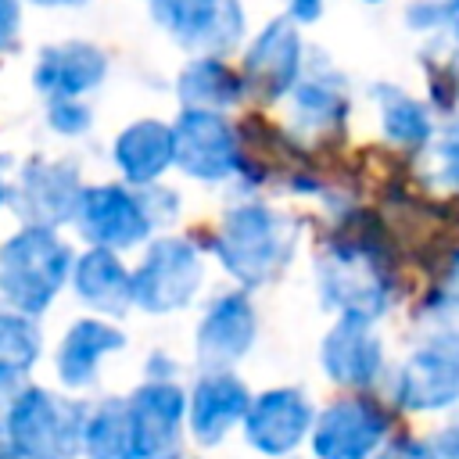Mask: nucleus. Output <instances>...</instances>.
Here are the masks:
<instances>
[{
    "instance_id": "29",
    "label": "nucleus",
    "mask_w": 459,
    "mask_h": 459,
    "mask_svg": "<svg viewBox=\"0 0 459 459\" xmlns=\"http://www.w3.org/2000/svg\"><path fill=\"white\" fill-rule=\"evenodd\" d=\"M47 126L61 136H79L93 126V111L82 100H50L47 108Z\"/></svg>"
},
{
    "instance_id": "24",
    "label": "nucleus",
    "mask_w": 459,
    "mask_h": 459,
    "mask_svg": "<svg viewBox=\"0 0 459 459\" xmlns=\"http://www.w3.org/2000/svg\"><path fill=\"white\" fill-rule=\"evenodd\" d=\"M373 100H377L380 133L387 143H394L402 151H423L427 143H434V108L430 104L416 100L412 93H405L394 82L373 86Z\"/></svg>"
},
{
    "instance_id": "30",
    "label": "nucleus",
    "mask_w": 459,
    "mask_h": 459,
    "mask_svg": "<svg viewBox=\"0 0 459 459\" xmlns=\"http://www.w3.org/2000/svg\"><path fill=\"white\" fill-rule=\"evenodd\" d=\"M377 459H437V448L430 437L416 434H391L387 445L377 452Z\"/></svg>"
},
{
    "instance_id": "35",
    "label": "nucleus",
    "mask_w": 459,
    "mask_h": 459,
    "mask_svg": "<svg viewBox=\"0 0 459 459\" xmlns=\"http://www.w3.org/2000/svg\"><path fill=\"white\" fill-rule=\"evenodd\" d=\"M29 4H36V7H79L86 0H29Z\"/></svg>"
},
{
    "instance_id": "7",
    "label": "nucleus",
    "mask_w": 459,
    "mask_h": 459,
    "mask_svg": "<svg viewBox=\"0 0 459 459\" xmlns=\"http://www.w3.org/2000/svg\"><path fill=\"white\" fill-rule=\"evenodd\" d=\"M204 283V258L201 247L183 233L154 237L133 269V305L165 316L186 308Z\"/></svg>"
},
{
    "instance_id": "17",
    "label": "nucleus",
    "mask_w": 459,
    "mask_h": 459,
    "mask_svg": "<svg viewBox=\"0 0 459 459\" xmlns=\"http://www.w3.org/2000/svg\"><path fill=\"white\" fill-rule=\"evenodd\" d=\"M108 75V54L82 39L43 47L32 65V86L47 100H79L93 93Z\"/></svg>"
},
{
    "instance_id": "36",
    "label": "nucleus",
    "mask_w": 459,
    "mask_h": 459,
    "mask_svg": "<svg viewBox=\"0 0 459 459\" xmlns=\"http://www.w3.org/2000/svg\"><path fill=\"white\" fill-rule=\"evenodd\" d=\"M7 197H11V186H7V183H4V172H0V208H4V204H7Z\"/></svg>"
},
{
    "instance_id": "38",
    "label": "nucleus",
    "mask_w": 459,
    "mask_h": 459,
    "mask_svg": "<svg viewBox=\"0 0 459 459\" xmlns=\"http://www.w3.org/2000/svg\"><path fill=\"white\" fill-rule=\"evenodd\" d=\"M362 4H384V0H362Z\"/></svg>"
},
{
    "instance_id": "32",
    "label": "nucleus",
    "mask_w": 459,
    "mask_h": 459,
    "mask_svg": "<svg viewBox=\"0 0 459 459\" xmlns=\"http://www.w3.org/2000/svg\"><path fill=\"white\" fill-rule=\"evenodd\" d=\"M434 11H437V32L459 43V0H434Z\"/></svg>"
},
{
    "instance_id": "27",
    "label": "nucleus",
    "mask_w": 459,
    "mask_h": 459,
    "mask_svg": "<svg viewBox=\"0 0 459 459\" xmlns=\"http://www.w3.org/2000/svg\"><path fill=\"white\" fill-rule=\"evenodd\" d=\"M39 330L25 312H0V387L18 380L39 359Z\"/></svg>"
},
{
    "instance_id": "37",
    "label": "nucleus",
    "mask_w": 459,
    "mask_h": 459,
    "mask_svg": "<svg viewBox=\"0 0 459 459\" xmlns=\"http://www.w3.org/2000/svg\"><path fill=\"white\" fill-rule=\"evenodd\" d=\"M448 65H452V75H455V90H459V50H455V57H452Z\"/></svg>"
},
{
    "instance_id": "9",
    "label": "nucleus",
    "mask_w": 459,
    "mask_h": 459,
    "mask_svg": "<svg viewBox=\"0 0 459 459\" xmlns=\"http://www.w3.org/2000/svg\"><path fill=\"white\" fill-rule=\"evenodd\" d=\"M394 434V412L369 391L330 402L312 427L316 459H377Z\"/></svg>"
},
{
    "instance_id": "33",
    "label": "nucleus",
    "mask_w": 459,
    "mask_h": 459,
    "mask_svg": "<svg viewBox=\"0 0 459 459\" xmlns=\"http://www.w3.org/2000/svg\"><path fill=\"white\" fill-rule=\"evenodd\" d=\"M287 14H290L298 25L316 22V18L323 14V0H287Z\"/></svg>"
},
{
    "instance_id": "3",
    "label": "nucleus",
    "mask_w": 459,
    "mask_h": 459,
    "mask_svg": "<svg viewBox=\"0 0 459 459\" xmlns=\"http://www.w3.org/2000/svg\"><path fill=\"white\" fill-rule=\"evenodd\" d=\"M179 212V197L158 186H129V183H93L82 186L75 230L93 247L126 251L169 222Z\"/></svg>"
},
{
    "instance_id": "26",
    "label": "nucleus",
    "mask_w": 459,
    "mask_h": 459,
    "mask_svg": "<svg viewBox=\"0 0 459 459\" xmlns=\"http://www.w3.org/2000/svg\"><path fill=\"white\" fill-rule=\"evenodd\" d=\"M412 319L427 330H459V247L445 251L434 280L412 308Z\"/></svg>"
},
{
    "instance_id": "22",
    "label": "nucleus",
    "mask_w": 459,
    "mask_h": 459,
    "mask_svg": "<svg viewBox=\"0 0 459 459\" xmlns=\"http://www.w3.org/2000/svg\"><path fill=\"white\" fill-rule=\"evenodd\" d=\"M176 93H179L183 108L226 111L244 100L247 82L230 61H222V54H197L183 65V72L176 79Z\"/></svg>"
},
{
    "instance_id": "21",
    "label": "nucleus",
    "mask_w": 459,
    "mask_h": 459,
    "mask_svg": "<svg viewBox=\"0 0 459 459\" xmlns=\"http://www.w3.org/2000/svg\"><path fill=\"white\" fill-rule=\"evenodd\" d=\"M72 287L82 305L104 316H122L133 305V273L126 269L118 251L108 247H90L86 255L75 258Z\"/></svg>"
},
{
    "instance_id": "25",
    "label": "nucleus",
    "mask_w": 459,
    "mask_h": 459,
    "mask_svg": "<svg viewBox=\"0 0 459 459\" xmlns=\"http://www.w3.org/2000/svg\"><path fill=\"white\" fill-rule=\"evenodd\" d=\"M82 448L90 459H136L129 398H108L86 416Z\"/></svg>"
},
{
    "instance_id": "34",
    "label": "nucleus",
    "mask_w": 459,
    "mask_h": 459,
    "mask_svg": "<svg viewBox=\"0 0 459 459\" xmlns=\"http://www.w3.org/2000/svg\"><path fill=\"white\" fill-rule=\"evenodd\" d=\"M0 459H22L18 448H14L11 437H7V427H0Z\"/></svg>"
},
{
    "instance_id": "13",
    "label": "nucleus",
    "mask_w": 459,
    "mask_h": 459,
    "mask_svg": "<svg viewBox=\"0 0 459 459\" xmlns=\"http://www.w3.org/2000/svg\"><path fill=\"white\" fill-rule=\"evenodd\" d=\"M186 405V394L172 380H151L129 394L136 459H179Z\"/></svg>"
},
{
    "instance_id": "10",
    "label": "nucleus",
    "mask_w": 459,
    "mask_h": 459,
    "mask_svg": "<svg viewBox=\"0 0 459 459\" xmlns=\"http://www.w3.org/2000/svg\"><path fill=\"white\" fill-rule=\"evenodd\" d=\"M151 14L194 54H226L247 29L240 0H151Z\"/></svg>"
},
{
    "instance_id": "20",
    "label": "nucleus",
    "mask_w": 459,
    "mask_h": 459,
    "mask_svg": "<svg viewBox=\"0 0 459 459\" xmlns=\"http://www.w3.org/2000/svg\"><path fill=\"white\" fill-rule=\"evenodd\" d=\"M247 409H251L247 387L230 369H208L194 384L186 420H190V430L201 445H219L230 434V427L244 423Z\"/></svg>"
},
{
    "instance_id": "18",
    "label": "nucleus",
    "mask_w": 459,
    "mask_h": 459,
    "mask_svg": "<svg viewBox=\"0 0 459 459\" xmlns=\"http://www.w3.org/2000/svg\"><path fill=\"white\" fill-rule=\"evenodd\" d=\"M111 161L122 183L158 186L161 176L176 165V129L161 118H136L115 136Z\"/></svg>"
},
{
    "instance_id": "28",
    "label": "nucleus",
    "mask_w": 459,
    "mask_h": 459,
    "mask_svg": "<svg viewBox=\"0 0 459 459\" xmlns=\"http://www.w3.org/2000/svg\"><path fill=\"white\" fill-rule=\"evenodd\" d=\"M434 176L445 190L459 194V115H452L434 136Z\"/></svg>"
},
{
    "instance_id": "4",
    "label": "nucleus",
    "mask_w": 459,
    "mask_h": 459,
    "mask_svg": "<svg viewBox=\"0 0 459 459\" xmlns=\"http://www.w3.org/2000/svg\"><path fill=\"white\" fill-rule=\"evenodd\" d=\"M75 255L50 226L25 222L0 244V294L14 312L39 316L72 280Z\"/></svg>"
},
{
    "instance_id": "2",
    "label": "nucleus",
    "mask_w": 459,
    "mask_h": 459,
    "mask_svg": "<svg viewBox=\"0 0 459 459\" xmlns=\"http://www.w3.org/2000/svg\"><path fill=\"white\" fill-rule=\"evenodd\" d=\"M294 247L298 222L265 201L233 204L212 237V255L244 290L276 280L290 265Z\"/></svg>"
},
{
    "instance_id": "23",
    "label": "nucleus",
    "mask_w": 459,
    "mask_h": 459,
    "mask_svg": "<svg viewBox=\"0 0 459 459\" xmlns=\"http://www.w3.org/2000/svg\"><path fill=\"white\" fill-rule=\"evenodd\" d=\"M126 344L122 330H115L104 319H79L68 326L61 348H57V377L65 387H90L97 380V366L108 351H118Z\"/></svg>"
},
{
    "instance_id": "5",
    "label": "nucleus",
    "mask_w": 459,
    "mask_h": 459,
    "mask_svg": "<svg viewBox=\"0 0 459 459\" xmlns=\"http://www.w3.org/2000/svg\"><path fill=\"white\" fill-rule=\"evenodd\" d=\"M4 427L22 459H75L82 448L86 409L65 394L25 387L11 402Z\"/></svg>"
},
{
    "instance_id": "6",
    "label": "nucleus",
    "mask_w": 459,
    "mask_h": 459,
    "mask_svg": "<svg viewBox=\"0 0 459 459\" xmlns=\"http://www.w3.org/2000/svg\"><path fill=\"white\" fill-rule=\"evenodd\" d=\"M391 402L402 412L459 409V330H427L391 373Z\"/></svg>"
},
{
    "instance_id": "31",
    "label": "nucleus",
    "mask_w": 459,
    "mask_h": 459,
    "mask_svg": "<svg viewBox=\"0 0 459 459\" xmlns=\"http://www.w3.org/2000/svg\"><path fill=\"white\" fill-rule=\"evenodd\" d=\"M22 29V0H0V54H7L18 43Z\"/></svg>"
},
{
    "instance_id": "15",
    "label": "nucleus",
    "mask_w": 459,
    "mask_h": 459,
    "mask_svg": "<svg viewBox=\"0 0 459 459\" xmlns=\"http://www.w3.org/2000/svg\"><path fill=\"white\" fill-rule=\"evenodd\" d=\"M258 316L244 287L212 298L197 323V362L204 369H230L255 344Z\"/></svg>"
},
{
    "instance_id": "8",
    "label": "nucleus",
    "mask_w": 459,
    "mask_h": 459,
    "mask_svg": "<svg viewBox=\"0 0 459 459\" xmlns=\"http://www.w3.org/2000/svg\"><path fill=\"white\" fill-rule=\"evenodd\" d=\"M172 129H176V169L183 176L201 183H230L251 172L244 140L222 111L183 108Z\"/></svg>"
},
{
    "instance_id": "11",
    "label": "nucleus",
    "mask_w": 459,
    "mask_h": 459,
    "mask_svg": "<svg viewBox=\"0 0 459 459\" xmlns=\"http://www.w3.org/2000/svg\"><path fill=\"white\" fill-rule=\"evenodd\" d=\"M301 72H305V43L290 14L273 18L265 29H258V36L247 43L240 61L247 93H255L265 104L290 97Z\"/></svg>"
},
{
    "instance_id": "1",
    "label": "nucleus",
    "mask_w": 459,
    "mask_h": 459,
    "mask_svg": "<svg viewBox=\"0 0 459 459\" xmlns=\"http://www.w3.org/2000/svg\"><path fill=\"white\" fill-rule=\"evenodd\" d=\"M316 287L337 316L380 319L398 301V262L373 215H351L326 237L316 258Z\"/></svg>"
},
{
    "instance_id": "16",
    "label": "nucleus",
    "mask_w": 459,
    "mask_h": 459,
    "mask_svg": "<svg viewBox=\"0 0 459 459\" xmlns=\"http://www.w3.org/2000/svg\"><path fill=\"white\" fill-rule=\"evenodd\" d=\"M14 208L25 222L32 226H50L57 230L61 222H75L82 183L79 172L68 161H29L18 176V186L11 190Z\"/></svg>"
},
{
    "instance_id": "14",
    "label": "nucleus",
    "mask_w": 459,
    "mask_h": 459,
    "mask_svg": "<svg viewBox=\"0 0 459 459\" xmlns=\"http://www.w3.org/2000/svg\"><path fill=\"white\" fill-rule=\"evenodd\" d=\"M316 409L305 391L298 387H273L251 398V409L244 416L247 445L262 455H290L305 437H312Z\"/></svg>"
},
{
    "instance_id": "19",
    "label": "nucleus",
    "mask_w": 459,
    "mask_h": 459,
    "mask_svg": "<svg viewBox=\"0 0 459 459\" xmlns=\"http://www.w3.org/2000/svg\"><path fill=\"white\" fill-rule=\"evenodd\" d=\"M348 111H351V97H348V82L344 75L323 61H312L305 65L294 93H290V115H294V126L305 129V133H333L348 122Z\"/></svg>"
},
{
    "instance_id": "12",
    "label": "nucleus",
    "mask_w": 459,
    "mask_h": 459,
    "mask_svg": "<svg viewBox=\"0 0 459 459\" xmlns=\"http://www.w3.org/2000/svg\"><path fill=\"white\" fill-rule=\"evenodd\" d=\"M323 373L348 391H369L387 369L384 341L377 333V319L362 316H337L319 344Z\"/></svg>"
}]
</instances>
